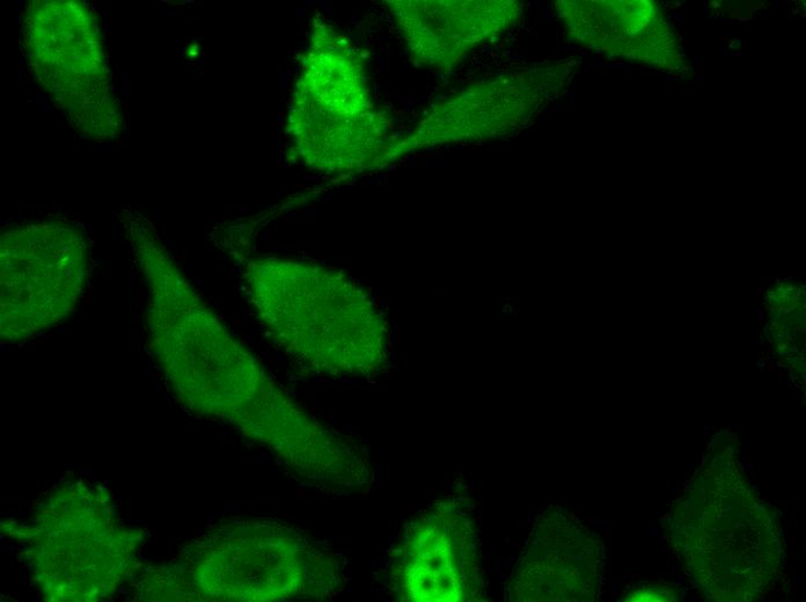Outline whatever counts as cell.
Listing matches in <instances>:
<instances>
[{
    "mask_svg": "<svg viewBox=\"0 0 806 602\" xmlns=\"http://www.w3.org/2000/svg\"><path fill=\"white\" fill-rule=\"evenodd\" d=\"M248 281L269 331L302 366L344 375L382 363L384 339L362 319L360 291L338 272L265 260L251 263Z\"/></svg>",
    "mask_w": 806,
    "mask_h": 602,
    "instance_id": "cell-1",
    "label": "cell"
},
{
    "mask_svg": "<svg viewBox=\"0 0 806 602\" xmlns=\"http://www.w3.org/2000/svg\"><path fill=\"white\" fill-rule=\"evenodd\" d=\"M21 44L33 75L70 127L105 143L125 131L107 48L94 9L81 0H34Z\"/></svg>",
    "mask_w": 806,
    "mask_h": 602,
    "instance_id": "cell-2",
    "label": "cell"
},
{
    "mask_svg": "<svg viewBox=\"0 0 806 602\" xmlns=\"http://www.w3.org/2000/svg\"><path fill=\"white\" fill-rule=\"evenodd\" d=\"M195 573L202 591L229 600L322 596L340 582L331 557L294 527L277 521L247 522L208 541Z\"/></svg>",
    "mask_w": 806,
    "mask_h": 602,
    "instance_id": "cell-3",
    "label": "cell"
},
{
    "mask_svg": "<svg viewBox=\"0 0 806 602\" xmlns=\"http://www.w3.org/2000/svg\"><path fill=\"white\" fill-rule=\"evenodd\" d=\"M2 329L22 338L66 318L87 280L90 245L64 218L23 224L2 237Z\"/></svg>",
    "mask_w": 806,
    "mask_h": 602,
    "instance_id": "cell-4",
    "label": "cell"
},
{
    "mask_svg": "<svg viewBox=\"0 0 806 602\" xmlns=\"http://www.w3.org/2000/svg\"><path fill=\"white\" fill-rule=\"evenodd\" d=\"M359 64L335 39L323 40L302 71L293 111L309 164L332 170L365 163L380 134Z\"/></svg>",
    "mask_w": 806,
    "mask_h": 602,
    "instance_id": "cell-5",
    "label": "cell"
},
{
    "mask_svg": "<svg viewBox=\"0 0 806 602\" xmlns=\"http://www.w3.org/2000/svg\"><path fill=\"white\" fill-rule=\"evenodd\" d=\"M393 562L396 590L402 598L482 600L478 536L465 501H443L421 515L403 536Z\"/></svg>",
    "mask_w": 806,
    "mask_h": 602,
    "instance_id": "cell-6",
    "label": "cell"
},
{
    "mask_svg": "<svg viewBox=\"0 0 806 602\" xmlns=\"http://www.w3.org/2000/svg\"><path fill=\"white\" fill-rule=\"evenodd\" d=\"M403 6L400 27L421 61L426 64L457 63L494 34L506 30L516 15L513 6L465 3L455 22H446L442 6L413 3Z\"/></svg>",
    "mask_w": 806,
    "mask_h": 602,
    "instance_id": "cell-7",
    "label": "cell"
},
{
    "mask_svg": "<svg viewBox=\"0 0 806 602\" xmlns=\"http://www.w3.org/2000/svg\"><path fill=\"white\" fill-rule=\"evenodd\" d=\"M760 320H761V324H763L765 321V311L763 309H761V311H760Z\"/></svg>",
    "mask_w": 806,
    "mask_h": 602,
    "instance_id": "cell-8",
    "label": "cell"
},
{
    "mask_svg": "<svg viewBox=\"0 0 806 602\" xmlns=\"http://www.w3.org/2000/svg\"><path fill=\"white\" fill-rule=\"evenodd\" d=\"M783 381H784V372L783 371H778V382L779 383H783Z\"/></svg>",
    "mask_w": 806,
    "mask_h": 602,
    "instance_id": "cell-9",
    "label": "cell"
},
{
    "mask_svg": "<svg viewBox=\"0 0 806 602\" xmlns=\"http://www.w3.org/2000/svg\"><path fill=\"white\" fill-rule=\"evenodd\" d=\"M766 287H767V286H766L765 283H764V284H762V286L760 287V293H761V295H763V294H764V292H765V290H766Z\"/></svg>",
    "mask_w": 806,
    "mask_h": 602,
    "instance_id": "cell-10",
    "label": "cell"
},
{
    "mask_svg": "<svg viewBox=\"0 0 806 602\" xmlns=\"http://www.w3.org/2000/svg\"><path fill=\"white\" fill-rule=\"evenodd\" d=\"M795 572H796V568L794 565H790L789 573H795Z\"/></svg>",
    "mask_w": 806,
    "mask_h": 602,
    "instance_id": "cell-11",
    "label": "cell"
},
{
    "mask_svg": "<svg viewBox=\"0 0 806 602\" xmlns=\"http://www.w3.org/2000/svg\"><path fill=\"white\" fill-rule=\"evenodd\" d=\"M768 371H775V366L771 363L767 367Z\"/></svg>",
    "mask_w": 806,
    "mask_h": 602,
    "instance_id": "cell-12",
    "label": "cell"
},
{
    "mask_svg": "<svg viewBox=\"0 0 806 602\" xmlns=\"http://www.w3.org/2000/svg\"><path fill=\"white\" fill-rule=\"evenodd\" d=\"M788 280H789V281H790L792 283H796V282H798V279H796V278H789Z\"/></svg>",
    "mask_w": 806,
    "mask_h": 602,
    "instance_id": "cell-13",
    "label": "cell"
},
{
    "mask_svg": "<svg viewBox=\"0 0 806 602\" xmlns=\"http://www.w3.org/2000/svg\"><path fill=\"white\" fill-rule=\"evenodd\" d=\"M771 281H772L771 279H767V280H766V282H765V284H766V286H767V284H769V283H771Z\"/></svg>",
    "mask_w": 806,
    "mask_h": 602,
    "instance_id": "cell-14",
    "label": "cell"
}]
</instances>
